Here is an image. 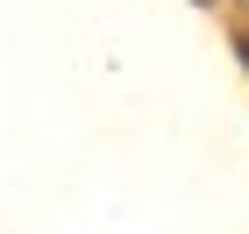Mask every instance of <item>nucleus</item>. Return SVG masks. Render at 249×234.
I'll return each instance as SVG.
<instances>
[{
    "label": "nucleus",
    "mask_w": 249,
    "mask_h": 234,
    "mask_svg": "<svg viewBox=\"0 0 249 234\" xmlns=\"http://www.w3.org/2000/svg\"><path fill=\"white\" fill-rule=\"evenodd\" d=\"M242 64H249V43H242Z\"/></svg>",
    "instance_id": "nucleus-1"
}]
</instances>
